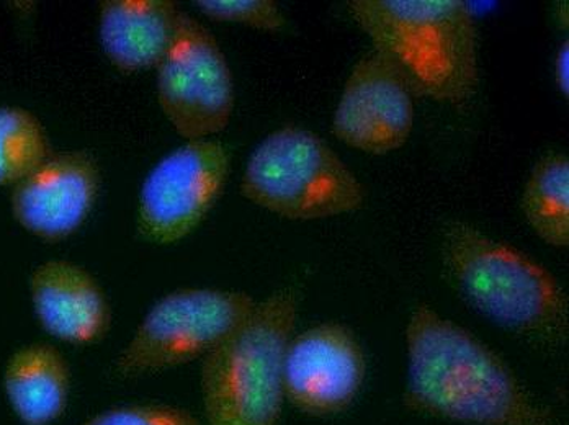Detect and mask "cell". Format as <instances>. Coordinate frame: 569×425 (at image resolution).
<instances>
[{
  "label": "cell",
  "instance_id": "1",
  "mask_svg": "<svg viewBox=\"0 0 569 425\" xmlns=\"http://www.w3.org/2000/svg\"><path fill=\"white\" fill-rule=\"evenodd\" d=\"M406 409L463 425H563L460 324L418 304L406 326Z\"/></svg>",
  "mask_w": 569,
  "mask_h": 425
},
{
  "label": "cell",
  "instance_id": "2",
  "mask_svg": "<svg viewBox=\"0 0 569 425\" xmlns=\"http://www.w3.org/2000/svg\"><path fill=\"white\" fill-rule=\"evenodd\" d=\"M353 22L415 97L463 105L480 85L473 10L463 0H352Z\"/></svg>",
  "mask_w": 569,
  "mask_h": 425
},
{
  "label": "cell",
  "instance_id": "3",
  "mask_svg": "<svg viewBox=\"0 0 569 425\" xmlns=\"http://www.w3.org/2000/svg\"><path fill=\"white\" fill-rule=\"evenodd\" d=\"M442 264L461 298L498 326L541 342L567 335L563 286L520 249L452 221L443 230Z\"/></svg>",
  "mask_w": 569,
  "mask_h": 425
},
{
  "label": "cell",
  "instance_id": "4",
  "mask_svg": "<svg viewBox=\"0 0 569 425\" xmlns=\"http://www.w3.org/2000/svg\"><path fill=\"white\" fill-rule=\"evenodd\" d=\"M298 293L283 289L208 352L201 365L207 425H279L284 401L283 357L295 334Z\"/></svg>",
  "mask_w": 569,
  "mask_h": 425
},
{
  "label": "cell",
  "instance_id": "5",
  "mask_svg": "<svg viewBox=\"0 0 569 425\" xmlns=\"http://www.w3.org/2000/svg\"><path fill=\"white\" fill-rule=\"evenodd\" d=\"M239 189L260 209L295 221L342 216L366 205V189L341 155L319 134L297 124L260 141Z\"/></svg>",
  "mask_w": 569,
  "mask_h": 425
},
{
  "label": "cell",
  "instance_id": "6",
  "mask_svg": "<svg viewBox=\"0 0 569 425\" xmlns=\"http://www.w3.org/2000/svg\"><path fill=\"white\" fill-rule=\"evenodd\" d=\"M244 292L173 290L152 304L117 358L127 378L173 368L204 357L256 307Z\"/></svg>",
  "mask_w": 569,
  "mask_h": 425
},
{
  "label": "cell",
  "instance_id": "7",
  "mask_svg": "<svg viewBox=\"0 0 569 425\" xmlns=\"http://www.w3.org/2000/svg\"><path fill=\"white\" fill-rule=\"evenodd\" d=\"M158 100L187 141L211 140L234 112V79L211 31L180 12L171 47L158 65Z\"/></svg>",
  "mask_w": 569,
  "mask_h": 425
},
{
  "label": "cell",
  "instance_id": "8",
  "mask_svg": "<svg viewBox=\"0 0 569 425\" xmlns=\"http://www.w3.org/2000/svg\"><path fill=\"white\" fill-rule=\"evenodd\" d=\"M228 148L217 140L187 141L146 175L138 199L137 227L142 240L171 245L200 226L227 186Z\"/></svg>",
  "mask_w": 569,
  "mask_h": 425
},
{
  "label": "cell",
  "instance_id": "9",
  "mask_svg": "<svg viewBox=\"0 0 569 425\" xmlns=\"http://www.w3.org/2000/svg\"><path fill=\"white\" fill-rule=\"evenodd\" d=\"M366 376V352L343 324H318L291 335L288 342L283 357L284 399L308 416H338L349 409Z\"/></svg>",
  "mask_w": 569,
  "mask_h": 425
},
{
  "label": "cell",
  "instance_id": "10",
  "mask_svg": "<svg viewBox=\"0 0 569 425\" xmlns=\"http://www.w3.org/2000/svg\"><path fill=\"white\" fill-rule=\"evenodd\" d=\"M415 95L380 54L353 64L332 117V134L371 155L401 150L415 128Z\"/></svg>",
  "mask_w": 569,
  "mask_h": 425
},
{
  "label": "cell",
  "instance_id": "11",
  "mask_svg": "<svg viewBox=\"0 0 569 425\" xmlns=\"http://www.w3.org/2000/svg\"><path fill=\"white\" fill-rule=\"evenodd\" d=\"M100 190L96 159L82 151L50 154L12 186L17 223L48 243L68 240L86 223Z\"/></svg>",
  "mask_w": 569,
  "mask_h": 425
},
{
  "label": "cell",
  "instance_id": "12",
  "mask_svg": "<svg viewBox=\"0 0 569 425\" xmlns=\"http://www.w3.org/2000/svg\"><path fill=\"white\" fill-rule=\"evenodd\" d=\"M30 298L41 327L72 345L102 341L112 323L106 293L81 265L48 261L30 276Z\"/></svg>",
  "mask_w": 569,
  "mask_h": 425
},
{
  "label": "cell",
  "instance_id": "13",
  "mask_svg": "<svg viewBox=\"0 0 569 425\" xmlns=\"http://www.w3.org/2000/svg\"><path fill=\"white\" fill-rule=\"evenodd\" d=\"M179 16L172 0H103L99 13L103 53L124 74L158 68L171 47Z\"/></svg>",
  "mask_w": 569,
  "mask_h": 425
},
{
  "label": "cell",
  "instance_id": "14",
  "mask_svg": "<svg viewBox=\"0 0 569 425\" xmlns=\"http://www.w3.org/2000/svg\"><path fill=\"white\" fill-rule=\"evenodd\" d=\"M3 392L26 425H50L64 414L71 370L54 345L34 342L13 352L3 370Z\"/></svg>",
  "mask_w": 569,
  "mask_h": 425
},
{
  "label": "cell",
  "instance_id": "15",
  "mask_svg": "<svg viewBox=\"0 0 569 425\" xmlns=\"http://www.w3.org/2000/svg\"><path fill=\"white\" fill-rule=\"evenodd\" d=\"M523 216L545 244L569 245V159L563 152L543 155L522 192Z\"/></svg>",
  "mask_w": 569,
  "mask_h": 425
},
{
  "label": "cell",
  "instance_id": "16",
  "mask_svg": "<svg viewBox=\"0 0 569 425\" xmlns=\"http://www.w3.org/2000/svg\"><path fill=\"white\" fill-rule=\"evenodd\" d=\"M51 154L43 123L22 107H0V186H13Z\"/></svg>",
  "mask_w": 569,
  "mask_h": 425
},
{
  "label": "cell",
  "instance_id": "17",
  "mask_svg": "<svg viewBox=\"0 0 569 425\" xmlns=\"http://www.w3.org/2000/svg\"><path fill=\"white\" fill-rule=\"evenodd\" d=\"M196 6L214 22L238 23L269 33L287 27V17L273 0H199Z\"/></svg>",
  "mask_w": 569,
  "mask_h": 425
},
{
  "label": "cell",
  "instance_id": "18",
  "mask_svg": "<svg viewBox=\"0 0 569 425\" xmlns=\"http://www.w3.org/2000/svg\"><path fill=\"white\" fill-rule=\"evenodd\" d=\"M81 425H203L192 414L172 406L114 407Z\"/></svg>",
  "mask_w": 569,
  "mask_h": 425
},
{
  "label": "cell",
  "instance_id": "19",
  "mask_svg": "<svg viewBox=\"0 0 569 425\" xmlns=\"http://www.w3.org/2000/svg\"><path fill=\"white\" fill-rule=\"evenodd\" d=\"M555 84H557L558 92L568 99L569 97V41H561L558 47L557 54H555Z\"/></svg>",
  "mask_w": 569,
  "mask_h": 425
},
{
  "label": "cell",
  "instance_id": "20",
  "mask_svg": "<svg viewBox=\"0 0 569 425\" xmlns=\"http://www.w3.org/2000/svg\"><path fill=\"white\" fill-rule=\"evenodd\" d=\"M568 2H561L558 7L557 20L560 23L561 29L568 30Z\"/></svg>",
  "mask_w": 569,
  "mask_h": 425
}]
</instances>
